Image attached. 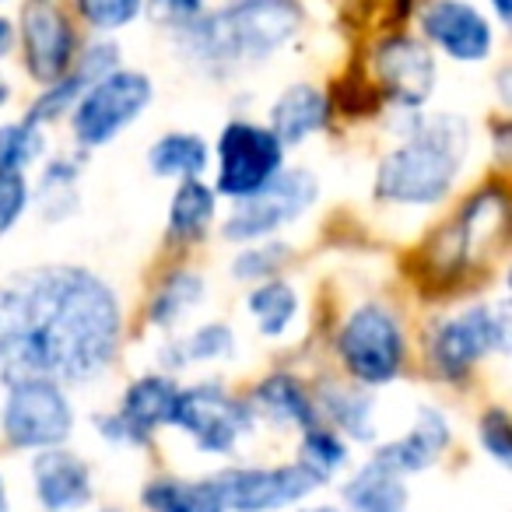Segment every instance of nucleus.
I'll return each instance as SVG.
<instances>
[{"label": "nucleus", "mask_w": 512, "mask_h": 512, "mask_svg": "<svg viewBox=\"0 0 512 512\" xmlns=\"http://www.w3.org/2000/svg\"><path fill=\"white\" fill-rule=\"evenodd\" d=\"M299 460L306 463V467H313L323 481H330L337 470L348 467L351 453H348V442H344L330 425H313L302 432Z\"/></svg>", "instance_id": "nucleus-31"}, {"label": "nucleus", "mask_w": 512, "mask_h": 512, "mask_svg": "<svg viewBox=\"0 0 512 512\" xmlns=\"http://www.w3.org/2000/svg\"><path fill=\"white\" fill-rule=\"evenodd\" d=\"M102 512H113V509H102Z\"/></svg>", "instance_id": "nucleus-42"}, {"label": "nucleus", "mask_w": 512, "mask_h": 512, "mask_svg": "<svg viewBox=\"0 0 512 512\" xmlns=\"http://www.w3.org/2000/svg\"><path fill=\"white\" fill-rule=\"evenodd\" d=\"M327 116H330L327 95L316 85H309V81H299V85H288L285 92L274 99L267 130H271L281 141V148L288 151V148H299V144L309 141L313 134H320V130L327 127Z\"/></svg>", "instance_id": "nucleus-20"}, {"label": "nucleus", "mask_w": 512, "mask_h": 512, "mask_svg": "<svg viewBox=\"0 0 512 512\" xmlns=\"http://www.w3.org/2000/svg\"><path fill=\"white\" fill-rule=\"evenodd\" d=\"M78 162L74 158H53L46 162L43 176H39L36 186V200H39V211H43L46 221H60L78 207Z\"/></svg>", "instance_id": "nucleus-29"}, {"label": "nucleus", "mask_w": 512, "mask_h": 512, "mask_svg": "<svg viewBox=\"0 0 512 512\" xmlns=\"http://www.w3.org/2000/svg\"><path fill=\"white\" fill-rule=\"evenodd\" d=\"M323 484L327 481L302 460L278 467H228L214 474L225 512H281L295 502H306Z\"/></svg>", "instance_id": "nucleus-11"}, {"label": "nucleus", "mask_w": 512, "mask_h": 512, "mask_svg": "<svg viewBox=\"0 0 512 512\" xmlns=\"http://www.w3.org/2000/svg\"><path fill=\"white\" fill-rule=\"evenodd\" d=\"M320 200V179L309 169H281L260 193L246 200H235L232 214L225 218L228 242H260L278 235L281 228L295 225L309 207Z\"/></svg>", "instance_id": "nucleus-9"}, {"label": "nucleus", "mask_w": 512, "mask_h": 512, "mask_svg": "<svg viewBox=\"0 0 512 512\" xmlns=\"http://www.w3.org/2000/svg\"><path fill=\"white\" fill-rule=\"evenodd\" d=\"M288 256H292V249L285 242H274V239L246 242V249L232 260V274L239 281H246V285H260V281L274 278L288 264Z\"/></svg>", "instance_id": "nucleus-32"}, {"label": "nucleus", "mask_w": 512, "mask_h": 512, "mask_svg": "<svg viewBox=\"0 0 512 512\" xmlns=\"http://www.w3.org/2000/svg\"><path fill=\"white\" fill-rule=\"evenodd\" d=\"M4 404H0V435L4 442L25 453L64 446L74 435L78 414L67 390L53 379L22 376L4 383Z\"/></svg>", "instance_id": "nucleus-4"}, {"label": "nucleus", "mask_w": 512, "mask_h": 512, "mask_svg": "<svg viewBox=\"0 0 512 512\" xmlns=\"http://www.w3.org/2000/svg\"><path fill=\"white\" fill-rule=\"evenodd\" d=\"M0 512H11V498H8V484L0 477Z\"/></svg>", "instance_id": "nucleus-39"}, {"label": "nucleus", "mask_w": 512, "mask_h": 512, "mask_svg": "<svg viewBox=\"0 0 512 512\" xmlns=\"http://www.w3.org/2000/svg\"><path fill=\"white\" fill-rule=\"evenodd\" d=\"M235 351V330L225 327V323H204L197 327L190 337L183 341H172L165 348V369L179 372L186 365H200V362H218V358H228Z\"/></svg>", "instance_id": "nucleus-28"}, {"label": "nucleus", "mask_w": 512, "mask_h": 512, "mask_svg": "<svg viewBox=\"0 0 512 512\" xmlns=\"http://www.w3.org/2000/svg\"><path fill=\"white\" fill-rule=\"evenodd\" d=\"M376 74L390 99L400 102V109H418L432 99L439 67L421 39L393 36L376 50Z\"/></svg>", "instance_id": "nucleus-17"}, {"label": "nucleus", "mask_w": 512, "mask_h": 512, "mask_svg": "<svg viewBox=\"0 0 512 512\" xmlns=\"http://www.w3.org/2000/svg\"><path fill=\"white\" fill-rule=\"evenodd\" d=\"M32 495L46 512H78L92 502V467L81 453L67 446L39 449L29 463Z\"/></svg>", "instance_id": "nucleus-16"}, {"label": "nucleus", "mask_w": 512, "mask_h": 512, "mask_svg": "<svg viewBox=\"0 0 512 512\" xmlns=\"http://www.w3.org/2000/svg\"><path fill=\"white\" fill-rule=\"evenodd\" d=\"M246 313L260 334L278 341V337L288 334V327H292L295 316H299V292H295V285H288L285 278H267L249 288Z\"/></svg>", "instance_id": "nucleus-26"}, {"label": "nucleus", "mask_w": 512, "mask_h": 512, "mask_svg": "<svg viewBox=\"0 0 512 512\" xmlns=\"http://www.w3.org/2000/svg\"><path fill=\"white\" fill-rule=\"evenodd\" d=\"M246 404H249V411H253V418H267L278 428L306 432V428L320 425L313 393L302 386V379L288 376V372H274V376L260 379Z\"/></svg>", "instance_id": "nucleus-19"}, {"label": "nucleus", "mask_w": 512, "mask_h": 512, "mask_svg": "<svg viewBox=\"0 0 512 512\" xmlns=\"http://www.w3.org/2000/svg\"><path fill=\"white\" fill-rule=\"evenodd\" d=\"M477 439L481 449L495 463L509 467L512 463V432H509V411L505 407H488V411L477 418Z\"/></svg>", "instance_id": "nucleus-35"}, {"label": "nucleus", "mask_w": 512, "mask_h": 512, "mask_svg": "<svg viewBox=\"0 0 512 512\" xmlns=\"http://www.w3.org/2000/svg\"><path fill=\"white\" fill-rule=\"evenodd\" d=\"M8 102H11V85L4 78H0V109L8 106Z\"/></svg>", "instance_id": "nucleus-40"}, {"label": "nucleus", "mask_w": 512, "mask_h": 512, "mask_svg": "<svg viewBox=\"0 0 512 512\" xmlns=\"http://www.w3.org/2000/svg\"><path fill=\"white\" fill-rule=\"evenodd\" d=\"M509 351V306H470L449 316L428 337V358L446 379H467L477 362Z\"/></svg>", "instance_id": "nucleus-7"}, {"label": "nucleus", "mask_w": 512, "mask_h": 512, "mask_svg": "<svg viewBox=\"0 0 512 512\" xmlns=\"http://www.w3.org/2000/svg\"><path fill=\"white\" fill-rule=\"evenodd\" d=\"M176 393L179 383L169 372H144L123 390V400L113 414H99V432L109 442L141 446L151 439V432L169 425Z\"/></svg>", "instance_id": "nucleus-13"}, {"label": "nucleus", "mask_w": 512, "mask_h": 512, "mask_svg": "<svg viewBox=\"0 0 512 512\" xmlns=\"http://www.w3.org/2000/svg\"><path fill=\"white\" fill-rule=\"evenodd\" d=\"M46 155V137L39 123L29 120H11L0 123V169H22L36 165Z\"/></svg>", "instance_id": "nucleus-30"}, {"label": "nucleus", "mask_w": 512, "mask_h": 512, "mask_svg": "<svg viewBox=\"0 0 512 512\" xmlns=\"http://www.w3.org/2000/svg\"><path fill=\"white\" fill-rule=\"evenodd\" d=\"M302 512H344V509H337V505H309V509H302Z\"/></svg>", "instance_id": "nucleus-41"}, {"label": "nucleus", "mask_w": 512, "mask_h": 512, "mask_svg": "<svg viewBox=\"0 0 512 512\" xmlns=\"http://www.w3.org/2000/svg\"><path fill=\"white\" fill-rule=\"evenodd\" d=\"M120 60H123V50L113 43V39H95V43H88L85 50H78L71 71L36 95V102L29 106L25 120L39 123V127H43V123L64 120V116L74 109V102H78L99 78L113 74L116 67H120Z\"/></svg>", "instance_id": "nucleus-15"}, {"label": "nucleus", "mask_w": 512, "mask_h": 512, "mask_svg": "<svg viewBox=\"0 0 512 512\" xmlns=\"http://www.w3.org/2000/svg\"><path fill=\"white\" fill-rule=\"evenodd\" d=\"M144 11V0H78V15L95 32H120L134 25Z\"/></svg>", "instance_id": "nucleus-33"}, {"label": "nucleus", "mask_w": 512, "mask_h": 512, "mask_svg": "<svg viewBox=\"0 0 512 512\" xmlns=\"http://www.w3.org/2000/svg\"><path fill=\"white\" fill-rule=\"evenodd\" d=\"M15 39L22 43L25 71L39 85L64 78L81 50L74 18L60 8V0H25Z\"/></svg>", "instance_id": "nucleus-12"}, {"label": "nucleus", "mask_w": 512, "mask_h": 512, "mask_svg": "<svg viewBox=\"0 0 512 512\" xmlns=\"http://www.w3.org/2000/svg\"><path fill=\"white\" fill-rule=\"evenodd\" d=\"M421 36L456 64H481L495 50V25L470 0H428L421 8Z\"/></svg>", "instance_id": "nucleus-14"}, {"label": "nucleus", "mask_w": 512, "mask_h": 512, "mask_svg": "<svg viewBox=\"0 0 512 512\" xmlns=\"http://www.w3.org/2000/svg\"><path fill=\"white\" fill-rule=\"evenodd\" d=\"M211 165V148L193 130H169L148 151V169L158 179H200Z\"/></svg>", "instance_id": "nucleus-24"}, {"label": "nucleus", "mask_w": 512, "mask_h": 512, "mask_svg": "<svg viewBox=\"0 0 512 512\" xmlns=\"http://www.w3.org/2000/svg\"><path fill=\"white\" fill-rule=\"evenodd\" d=\"M256 425L246 400L232 397L221 383L179 386L176 404H172L169 428H179L193 439V446L207 456H228L239 439Z\"/></svg>", "instance_id": "nucleus-8"}, {"label": "nucleus", "mask_w": 512, "mask_h": 512, "mask_svg": "<svg viewBox=\"0 0 512 512\" xmlns=\"http://www.w3.org/2000/svg\"><path fill=\"white\" fill-rule=\"evenodd\" d=\"M141 505L148 512H225L214 477H151Z\"/></svg>", "instance_id": "nucleus-22"}, {"label": "nucleus", "mask_w": 512, "mask_h": 512, "mask_svg": "<svg viewBox=\"0 0 512 512\" xmlns=\"http://www.w3.org/2000/svg\"><path fill=\"white\" fill-rule=\"evenodd\" d=\"M313 400H316V414H323L337 435H348L355 442L376 439L372 397L365 390H355V386H344V383H323Z\"/></svg>", "instance_id": "nucleus-23"}, {"label": "nucleus", "mask_w": 512, "mask_h": 512, "mask_svg": "<svg viewBox=\"0 0 512 512\" xmlns=\"http://www.w3.org/2000/svg\"><path fill=\"white\" fill-rule=\"evenodd\" d=\"M299 25L302 11L292 0H232L179 25V46L204 71L235 74L271 60Z\"/></svg>", "instance_id": "nucleus-3"}, {"label": "nucleus", "mask_w": 512, "mask_h": 512, "mask_svg": "<svg viewBox=\"0 0 512 512\" xmlns=\"http://www.w3.org/2000/svg\"><path fill=\"white\" fill-rule=\"evenodd\" d=\"M449 442H453V428H449L446 411H439V407H432V404H421L414 425L407 428L400 439L383 442V446L372 453V460L397 470L400 477L421 474V470L435 467V463L442 460Z\"/></svg>", "instance_id": "nucleus-18"}, {"label": "nucleus", "mask_w": 512, "mask_h": 512, "mask_svg": "<svg viewBox=\"0 0 512 512\" xmlns=\"http://www.w3.org/2000/svg\"><path fill=\"white\" fill-rule=\"evenodd\" d=\"M155 102V81L141 71L116 67L113 74L99 78L67 116H71V134L78 148L95 151L113 144L127 127L141 120L144 109Z\"/></svg>", "instance_id": "nucleus-6"}, {"label": "nucleus", "mask_w": 512, "mask_h": 512, "mask_svg": "<svg viewBox=\"0 0 512 512\" xmlns=\"http://www.w3.org/2000/svg\"><path fill=\"white\" fill-rule=\"evenodd\" d=\"M470 151V127L456 113L414 116L404 141L379 158L376 200L393 207H435L453 193Z\"/></svg>", "instance_id": "nucleus-2"}, {"label": "nucleus", "mask_w": 512, "mask_h": 512, "mask_svg": "<svg viewBox=\"0 0 512 512\" xmlns=\"http://www.w3.org/2000/svg\"><path fill=\"white\" fill-rule=\"evenodd\" d=\"M11 50H15V25H11V18L0 15V60L8 57Z\"/></svg>", "instance_id": "nucleus-37"}, {"label": "nucleus", "mask_w": 512, "mask_h": 512, "mask_svg": "<svg viewBox=\"0 0 512 512\" xmlns=\"http://www.w3.org/2000/svg\"><path fill=\"white\" fill-rule=\"evenodd\" d=\"M148 8L155 11L158 18H165V22H172L179 29V25L204 15V0H148Z\"/></svg>", "instance_id": "nucleus-36"}, {"label": "nucleus", "mask_w": 512, "mask_h": 512, "mask_svg": "<svg viewBox=\"0 0 512 512\" xmlns=\"http://www.w3.org/2000/svg\"><path fill=\"white\" fill-rule=\"evenodd\" d=\"M491 11H495L498 22L509 25V18H512V0H491Z\"/></svg>", "instance_id": "nucleus-38"}, {"label": "nucleus", "mask_w": 512, "mask_h": 512, "mask_svg": "<svg viewBox=\"0 0 512 512\" xmlns=\"http://www.w3.org/2000/svg\"><path fill=\"white\" fill-rule=\"evenodd\" d=\"M337 358L358 386H386L407 365L404 323L379 302L355 306L337 330Z\"/></svg>", "instance_id": "nucleus-5"}, {"label": "nucleus", "mask_w": 512, "mask_h": 512, "mask_svg": "<svg viewBox=\"0 0 512 512\" xmlns=\"http://www.w3.org/2000/svg\"><path fill=\"white\" fill-rule=\"evenodd\" d=\"M214 214H218V193H214V186H207L204 179H183L169 197L165 228H169V235L176 242L204 239Z\"/></svg>", "instance_id": "nucleus-25"}, {"label": "nucleus", "mask_w": 512, "mask_h": 512, "mask_svg": "<svg viewBox=\"0 0 512 512\" xmlns=\"http://www.w3.org/2000/svg\"><path fill=\"white\" fill-rule=\"evenodd\" d=\"M285 169V148L267 127L253 120H232L218 137V179L214 193L228 200H246L260 193Z\"/></svg>", "instance_id": "nucleus-10"}, {"label": "nucleus", "mask_w": 512, "mask_h": 512, "mask_svg": "<svg viewBox=\"0 0 512 512\" xmlns=\"http://www.w3.org/2000/svg\"><path fill=\"white\" fill-rule=\"evenodd\" d=\"M29 200V176L22 169H0V235H8L22 221V214L29 211Z\"/></svg>", "instance_id": "nucleus-34"}, {"label": "nucleus", "mask_w": 512, "mask_h": 512, "mask_svg": "<svg viewBox=\"0 0 512 512\" xmlns=\"http://www.w3.org/2000/svg\"><path fill=\"white\" fill-rule=\"evenodd\" d=\"M123 344V302L102 274L43 264L0 281V383L22 376L85 386Z\"/></svg>", "instance_id": "nucleus-1"}, {"label": "nucleus", "mask_w": 512, "mask_h": 512, "mask_svg": "<svg viewBox=\"0 0 512 512\" xmlns=\"http://www.w3.org/2000/svg\"><path fill=\"white\" fill-rule=\"evenodd\" d=\"M207 299V281L193 271H172L162 285L155 288L148 306V323L151 327H176L179 320L193 313L200 302Z\"/></svg>", "instance_id": "nucleus-27"}, {"label": "nucleus", "mask_w": 512, "mask_h": 512, "mask_svg": "<svg viewBox=\"0 0 512 512\" xmlns=\"http://www.w3.org/2000/svg\"><path fill=\"white\" fill-rule=\"evenodd\" d=\"M344 512H407V481L369 456L341 488Z\"/></svg>", "instance_id": "nucleus-21"}, {"label": "nucleus", "mask_w": 512, "mask_h": 512, "mask_svg": "<svg viewBox=\"0 0 512 512\" xmlns=\"http://www.w3.org/2000/svg\"><path fill=\"white\" fill-rule=\"evenodd\" d=\"M0 4H4V0H0Z\"/></svg>", "instance_id": "nucleus-43"}]
</instances>
